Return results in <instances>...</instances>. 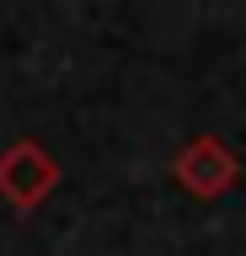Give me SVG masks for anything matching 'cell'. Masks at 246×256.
I'll list each match as a JSON object with an SVG mask.
<instances>
[{
    "instance_id": "1",
    "label": "cell",
    "mask_w": 246,
    "mask_h": 256,
    "mask_svg": "<svg viewBox=\"0 0 246 256\" xmlns=\"http://www.w3.org/2000/svg\"><path fill=\"white\" fill-rule=\"evenodd\" d=\"M54 187H59V160L38 139H17L0 150V198H6V208L33 214V208L49 203Z\"/></svg>"
},
{
    "instance_id": "2",
    "label": "cell",
    "mask_w": 246,
    "mask_h": 256,
    "mask_svg": "<svg viewBox=\"0 0 246 256\" xmlns=\"http://www.w3.org/2000/svg\"><path fill=\"white\" fill-rule=\"evenodd\" d=\"M171 176H177V187H182V192H193V198L214 203V198H225V192L235 187L241 160H235V150H230L225 139L198 134V139H187L177 155H171Z\"/></svg>"
}]
</instances>
